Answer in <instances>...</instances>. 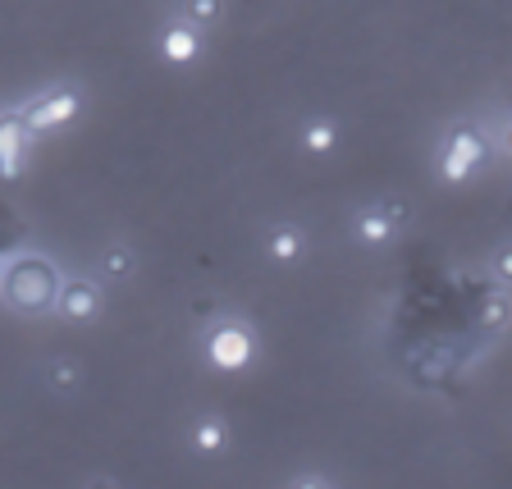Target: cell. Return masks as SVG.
<instances>
[{
	"mask_svg": "<svg viewBox=\"0 0 512 489\" xmlns=\"http://www.w3.org/2000/svg\"><path fill=\"white\" fill-rule=\"evenodd\" d=\"M46 384H51L55 394H78V384H83V366H78L74 357H55V362L46 366Z\"/></svg>",
	"mask_w": 512,
	"mask_h": 489,
	"instance_id": "obj_13",
	"label": "cell"
},
{
	"mask_svg": "<svg viewBox=\"0 0 512 489\" xmlns=\"http://www.w3.org/2000/svg\"><path fill=\"white\" fill-rule=\"evenodd\" d=\"M485 160H490V142L480 138L471 124H453L444 133V151H439V179L444 183H467Z\"/></svg>",
	"mask_w": 512,
	"mask_h": 489,
	"instance_id": "obj_2",
	"label": "cell"
},
{
	"mask_svg": "<svg viewBox=\"0 0 512 489\" xmlns=\"http://www.w3.org/2000/svg\"><path fill=\"white\" fill-rule=\"evenodd\" d=\"M352 234H357V243H362V247H384L389 238L398 234V229L384 220L380 206H371V211H362L357 220H352Z\"/></svg>",
	"mask_w": 512,
	"mask_h": 489,
	"instance_id": "obj_10",
	"label": "cell"
},
{
	"mask_svg": "<svg viewBox=\"0 0 512 489\" xmlns=\"http://www.w3.org/2000/svg\"><path fill=\"white\" fill-rule=\"evenodd\" d=\"M503 147H508V156H512V124H508V133H503Z\"/></svg>",
	"mask_w": 512,
	"mask_h": 489,
	"instance_id": "obj_20",
	"label": "cell"
},
{
	"mask_svg": "<svg viewBox=\"0 0 512 489\" xmlns=\"http://www.w3.org/2000/svg\"><path fill=\"white\" fill-rule=\"evenodd\" d=\"M96 270H101L106 284H124V279H133V270H138V256H133V247H106L101 261H96Z\"/></svg>",
	"mask_w": 512,
	"mask_h": 489,
	"instance_id": "obj_12",
	"label": "cell"
},
{
	"mask_svg": "<svg viewBox=\"0 0 512 489\" xmlns=\"http://www.w3.org/2000/svg\"><path fill=\"white\" fill-rule=\"evenodd\" d=\"M192 311H197V316H211L215 302H211V298H197V307H192Z\"/></svg>",
	"mask_w": 512,
	"mask_h": 489,
	"instance_id": "obj_19",
	"label": "cell"
},
{
	"mask_svg": "<svg viewBox=\"0 0 512 489\" xmlns=\"http://www.w3.org/2000/svg\"><path fill=\"white\" fill-rule=\"evenodd\" d=\"M302 247H307V234H302L298 224H275L266 234V252H270V261H279V266H293L302 256Z\"/></svg>",
	"mask_w": 512,
	"mask_h": 489,
	"instance_id": "obj_9",
	"label": "cell"
},
{
	"mask_svg": "<svg viewBox=\"0 0 512 489\" xmlns=\"http://www.w3.org/2000/svg\"><path fill=\"white\" fill-rule=\"evenodd\" d=\"M0 298L10 302L23 316H37V311H51L60 298V275L46 256H19L5 275H0Z\"/></svg>",
	"mask_w": 512,
	"mask_h": 489,
	"instance_id": "obj_1",
	"label": "cell"
},
{
	"mask_svg": "<svg viewBox=\"0 0 512 489\" xmlns=\"http://www.w3.org/2000/svg\"><path fill=\"white\" fill-rule=\"evenodd\" d=\"M206 357H211V366H220V371H247L256 357V343L238 320H220L211 330V339H206Z\"/></svg>",
	"mask_w": 512,
	"mask_h": 489,
	"instance_id": "obj_3",
	"label": "cell"
},
{
	"mask_svg": "<svg viewBox=\"0 0 512 489\" xmlns=\"http://www.w3.org/2000/svg\"><path fill=\"white\" fill-rule=\"evenodd\" d=\"M334 147H339V124H334V119L316 115V119L302 124V151H311V156H330Z\"/></svg>",
	"mask_w": 512,
	"mask_h": 489,
	"instance_id": "obj_11",
	"label": "cell"
},
{
	"mask_svg": "<svg viewBox=\"0 0 512 489\" xmlns=\"http://www.w3.org/2000/svg\"><path fill=\"white\" fill-rule=\"evenodd\" d=\"M28 138L32 128L19 115H0V179H19L23 165H28Z\"/></svg>",
	"mask_w": 512,
	"mask_h": 489,
	"instance_id": "obj_5",
	"label": "cell"
},
{
	"mask_svg": "<svg viewBox=\"0 0 512 489\" xmlns=\"http://www.w3.org/2000/svg\"><path fill=\"white\" fill-rule=\"evenodd\" d=\"M293 489H330V480L325 476H298L293 480Z\"/></svg>",
	"mask_w": 512,
	"mask_h": 489,
	"instance_id": "obj_18",
	"label": "cell"
},
{
	"mask_svg": "<svg viewBox=\"0 0 512 489\" xmlns=\"http://www.w3.org/2000/svg\"><path fill=\"white\" fill-rule=\"evenodd\" d=\"M183 19L197 28H211L224 19V0H183Z\"/></svg>",
	"mask_w": 512,
	"mask_h": 489,
	"instance_id": "obj_14",
	"label": "cell"
},
{
	"mask_svg": "<svg viewBox=\"0 0 512 489\" xmlns=\"http://www.w3.org/2000/svg\"><path fill=\"white\" fill-rule=\"evenodd\" d=\"M55 307H60L64 320L87 325V320L101 316V284H92V279H69V284H60V298H55Z\"/></svg>",
	"mask_w": 512,
	"mask_h": 489,
	"instance_id": "obj_6",
	"label": "cell"
},
{
	"mask_svg": "<svg viewBox=\"0 0 512 489\" xmlns=\"http://www.w3.org/2000/svg\"><path fill=\"white\" fill-rule=\"evenodd\" d=\"M375 206H380V211H384V220L394 224V229H403V224L412 220V211H407V202H403V197H384V202H375Z\"/></svg>",
	"mask_w": 512,
	"mask_h": 489,
	"instance_id": "obj_15",
	"label": "cell"
},
{
	"mask_svg": "<svg viewBox=\"0 0 512 489\" xmlns=\"http://www.w3.org/2000/svg\"><path fill=\"white\" fill-rule=\"evenodd\" d=\"M503 316H508V307H503V302L494 298V302H490V311H485V325L494 330V325H503Z\"/></svg>",
	"mask_w": 512,
	"mask_h": 489,
	"instance_id": "obj_17",
	"label": "cell"
},
{
	"mask_svg": "<svg viewBox=\"0 0 512 489\" xmlns=\"http://www.w3.org/2000/svg\"><path fill=\"white\" fill-rule=\"evenodd\" d=\"M188 444L197 458H224V453H229V426H224L215 412H202L188 426Z\"/></svg>",
	"mask_w": 512,
	"mask_h": 489,
	"instance_id": "obj_8",
	"label": "cell"
},
{
	"mask_svg": "<svg viewBox=\"0 0 512 489\" xmlns=\"http://www.w3.org/2000/svg\"><path fill=\"white\" fill-rule=\"evenodd\" d=\"M78 110H83V92L78 87H51V92H42L23 110V119H28L32 133H51L60 124H74Z\"/></svg>",
	"mask_w": 512,
	"mask_h": 489,
	"instance_id": "obj_4",
	"label": "cell"
},
{
	"mask_svg": "<svg viewBox=\"0 0 512 489\" xmlns=\"http://www.w3.org/2000/svg\"><path fill=\"white\" fill-rule=\"evenodd\" d=\"M156 51H160V60H170V64H192L197 55H202V32H197V23L174 19V23L160 28Z\"/></svg>",
	"mask_w": 512,
	"mask_h": 489,
	"instance_id": "obj_7",
	"label": "cell"
},
{
	"mask_svg": "<svg viewBox=\"0 0 512 489\" xmlns=\"http://www.w3.org/2000/svg\"><path fill=\"white\" fill-rule=\"evenodd\" d=\"M494 275H499L503 284H512V243L499 247V256H494Z\"/></svg>",
	"mask_w": 512,
	"mask_h": 489,
	"instance_id": "obj_16",
	"label": "cell"
}]
</instances>
